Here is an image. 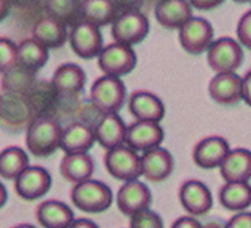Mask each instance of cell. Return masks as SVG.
<instances>
[{
    "label": "cell",
    "mask_w": 251,
    "mask_h": 228,
    "mask_svg": "<svg viewBox=\"0 0 251 228\" xmlns=\"http://www.w3.org/2000/svg\"><path fill=\"white\" fill-rule=\"evenodd\" d=\"M25 145L35 157H49L60 148L61 124L52 116H38L25 129Z\"/></svg>",
    "instance_id": "6da1fadb"
},
{
    "label": "cell",
    "mask_w": 251,
    "mask_h": 228,
    "mask_svg": "<svg viewBox=\"0 0 251 228\" xmlns=\"http://www.w3.org/2000/svg\"><path fill=\"white\" fill-rule=\"evenodd\" d=\"M71 201L83 212L99 214L112 206L113 192L105 183L91 178L83 183L74 184L73 191H71Z\"/></svg>",
    "instance_id": "7a4b0ae2"
},
{
    "label": "cell",
    "mask_w": 251,
    "mask_h": 228,
    "mask_svg": "<svg viewBox=\"0 0 251 228\" xmlns=\"http://www.w3.org/2000/svg\"><path fill=\"white\" fill-rule=\"evenodd\" d=\"M90 99L102 115L118 114L126 102V85L120 77L102 76L93 84Z\"/></svg>",
    "instance_id": "3957f363"
},
{
    "label": "cell",
    "mask_w": 251,
    "mask_h": 228,
    "mask_svg": "<svg viewBox=\"0 0 251 228\" xmlns=\"http://www.w3.org/2000/svg\"><path fill=\"white\" fill-rule=\"evenodd\" d=\"M104 165L110 176L127 183L141 176V159L137 151L127 145L108 149L104 156Z\"/></svg>",
    "instance_id": "277c9868"
},
{
    "label": "cell",
    "mask_w": 251,
    "mask_h": 228,
    "mask_svg": "<svg viewBox=\"0 0 251 228\" xmlns=\"http://www.w3.org/2000/svg\"><path fill=\"white\" fill-rule=\"evenodd\" d=\"M98 65L104 76L123 77L137 66V54L130 46L112 43L102 47L98 55Z\"/></svg>",
    "instance_id": "5b68a950"
},
{
    "label": "cell",
    "mask_w": 251,
    "mask_h": 228,
    "mask_svg": "<svg viewBox=\"0 0 251 228\" xmlns=\"http://www.w3.org/2000/svg\"><path fill=\"white\" fill-rule=\"evenodd\" d=\"M243 63V51L237 41L225 36L210 44L207 49V65L217 74L235 73Z\"/></svg>",
    "instance_id": "8992f818"
},
{
    "label": "cell",
    "mask_w": 251,
    "mask_h": 228,
    "mask_svg": "<svg viewBox=\"0 0 251 228\" xmlns=\"http://www.w3.org/2000/svg\"><path fill=\"white\" fill-rule=\"evenodd\" d=\"M149 33V21L148 18L137 10L126 11L113 21L112 24V36L115 43L124 46H133L141 43Z\"/></svg>",
    "instance_id": "52a82bcc"
},
{
    "label": "cell",
    "mask_w": 251,
    "mask_h": 228,
    "mask_svg": "<svg viewBox=\"0 0 251 228\" xmlns=\"http://www.w3.org/2000/svg\"><path fill=\"white\" fill-rule=\"evenodd\" d=\"M52 176L44 167L30 165L14 179V191L22 200L35 201L50 191Z\"/></svg>",
    "instance_id": "ba28073f"
},
{
    "label": "cell",
    "mask_w": 251,
    "mask_h": 228,
    "mask_svg": "<svg viewBox=\"0 0 251 228\" xmlns=\"http://www.w3.org/2000/svg\"><path fill=\"white\" fill-rule=\"evenodd\" d=\"M179 201L192 217L206 216L214 206L209 187L198 179H187L179 187Z\"/></svg>",
    "instance_id": "9c48e42d"
},
{
    "label": "cell",
    "mask_w": 251,
    "mask_h": 228,
    "mask_svg": "<svg viewBox=\"0 0 251 228\" xmlns=\"http://www.w3.org/2000/svg\"><path fill=\"white\" fill-rule=\"evenodd\" d=\"M214 28L210 22L202 18H192L182 28H179V43L182 49L192 55L207 52L214 43Z\"/></svg>",
    "instance_id": "30bf717a"
},
{
    "label": "cell",
    "mask_w": 251,
    "mask_h": 228,
    "mask_svg": "<svg viewBox=\"0 0 251 228\" xmlns=\"http://www.w3.org/2000/svg\"><path fill=\"white\" fill-rule=\"evenodd\" d=\"M3 112H2V121L10 131H21L27 129L30 123L35 120L33 109L25 94L19 93H3Z\"/></svg>",
    "instance_id": "8fae6325"
},
{
    "label": "cell",
    "mask_w": 251,
    "mask_h": 228,
    "mask_svg": "<svg viewBox=\"0 0 251 228\" xmlns=\"http://www.w3.org/2000/svg\"><path fill=\"white\" fill-rule=\"evenodd\" d=\"M152 203V194L149 187L140 179L124 183L116 194V206L124 216L132 217L137 212L149 209Z\"/></svg>",
    "instance_id": "7c38bea8"
},
{
    "label": "cell",
    "mask_w": 251,
    "mask_h": 228,
    "mask_svg": "<svg viewBox=\"0 0 251 228\" xmlns=\"http://www.w3.org/2000/svg\"><path fill=\"white\" fill-rule=\"evenodd\" d=\"M165 139V132L160 123L135 121L127 126L126 143L137 153H146L149 149L159 148Z\"/></svg>",
    "instance_id": "4fadbf2b"
},
{
    "label": "cell",
    "mask_w": 251,
    "mask_h": 228,
    "mask_svg": "<svg viewBox=\"0 0 251 228\" xmlns=\"http://www.w3.org/2000/svg\"><path fill=\"white\" fill-rule=\"evenodd\" d=\"M69 44L75 55L83 60H91L102 51V33L88 22H77L69 33Z\"/></svg>",
    "instance_id": "5bb4252c"
},
{
    "label": "cell",
    "mask_w": 251,
    "mask_h": 228,
    "mask_svg": "<svg viewBox=\"0 0 251 228\" xmlns=\"http://www.w3.org/2000/svg\"><path fill=\"white\" fill-rule=\"evenodd\" d=\"M141 159V176L151 183H162L168 179L175 171V159L168 149L162 146L149 149L140 156Z\"/></svg>",
    "instance_id": "9a60e30c"
},
{
    "label": "cell",
    "mask_w": 251,
    "mask_h": 228,
    "mask_svg": "<svg viewBox=\"0 0 251 228\" xmlns=\"http://www.w3.org/2000/svg\"><path fill=\"white\" fill-rule=\"evenodd\" d=\"M229 149L231 148L226 139L220 136H210L195 145L192 159L200 169H217L222 165Z\"/></svg>",
    "instance_id": "2e32d148"
},
{
    "label": "cell",
    "mask_w": 251,
    "mask_h": 228,
    "mask_svg": "<svg viewBox=\"0 0 251 228\" xmlns=\"http://www.w3.org/2000/svg\"><path fill=\"white\" fill-rule=\"evenodd\" d=\"M94 142H96V137H94V129L91 126L74 121L63 128L60 149H63L65 154H83L93 148Z\"/></svg>",
    "instance_id": "e0dca14e"
},
{
    "label": "cell",
    "mask_w": 251,
    "mask_h": 228,
    "mask_svg": "<svg viewBox=\"0 0 251 228\" xmlns=\"http://www.w3.org/2000/svg\"><path fill=\"white\" fill-rule=\"evenodd\" d=\"M218 169L225 183H248L251 179V151L247 148L229 149Z\"/></svg>",
    "instance_id": "ac0fdd59"
},
{
    "label": "cell",
    "mask_w": 251,
    "mask_h": 228,
    "mask_svg": "<svg viewBox=\"0 0 251 228\" xmlns=\"http://www.w3.org/2000/svg\"><path fill=\"white\" fill-rule=\"evenodd\" d=\"M50 82L61 96L77 98L85 88L86 74L75 63H65L55 69Z\"/></svg>",
    "instance_id": "d6986e66"
},
{
    "label": "cell",
    "mask_w": 251,
    "mask_h": 228,
    "mask_svg": "<svg viewBox=\"0 0 251 228\" xmlns=\"http://www.w3.org/2000/svg\"><path fill=\"white\" fill-rule=\"evenodd\" d=\"M129 112L137 118V121L160 123L165 116V106L154 93L138 90L129 96Z\"/></svg>",
    "instance_id": "ffe728a7"
},
{
    "label": "cell",
    "mask_w": 251,
    "mask_h": 228,
    "mask_svg": "<svg viewBox=\"0 0 251 228\" xmlns=\"http://www.w3.org/2000/svg\"><path fill=\"white\" fill-rule=\"evenodd\" d=\"M93 129H94L96 142L102 148H105L107 151L126 143L127 126H126L123 118L118 114L102 115V118L96 123Z\"/></svg>",
    "instance_id": "44dd1931"
},
{
    "label": "cell",
    "mask_w": 251,
    "mask_h": 228,
    "mask_svg": "<svg viewBox=\"0 0 251 228\" xmlns=\"http://www.w3.org/2000/svg\"><path fill=\"white\" fill-rule=\"evenodd\" d=\"M209 96L217 104L232 106L242 99V77L235 73L217 74L209 82Z\"/></svg>",
    "instance_id": "7402d4cb"
},
{
    "label": "cell",
    "mask_w": 251,
    "mask_h": 228,
    "mask_svg": "<svg viewBox=\"0 0 251 228\" xmlns=\"http://www.w3.org/2000/svg\"><path fill=\"white\" fill-rule=\"evenodd\" d=\"M193 18L187 0H162L155 6V19L165 28H182Z\"/></svg>",
    "instance_id": "603a6c76"
},
{
    "label": "cell",
    "mask_w": 251,
    "mask_h": 228,
    "mask_svg": "<svg viewBox=\"0 0 251 228\" xmlns=\"http://www.w3.org/2000/svg\"><path fill=\"white\" fill-rule=\"evenodd\" d=\"M36 220L43 228H69L74 222V212L66 203L58 200H46L38 204Z\"/></svg>",
    "instance_id": "cb8c5ba5"
},
{
    "label": "cell",
    "mask_w": 251,
    "mask_h": 228,
    "mask_svg": "<svg viewBox=\"0 0 251 228\" xmlns=\"http://www.w3.org/2000/svg\"><path fill=\"white\" fill-rule=\"evenodd\" d=\"M35 116H52L60 104L61 94L53 88L52 82H35L25 94Z\"/></svg>",
    "instance_id": "d4e9b609"
},
{
    "label": "cell",
    "mask_w": 251,
    "mask_h": 228,
    "mask_svg": "<svg viewBox=\"0 0 251 228\" xmlns=\"http://www.w3.org/2000/svg\"><path fill=\"white\" fill-rule=\"evenodd\" d=\"M33 38L49 51L61 47L66 43V39H69V33L66 24L49 16V18H43L35 24Z\"/></svg>",
    "instance_id": "484cf974"
},
{
    "label": "cell",
    "mask_w": 251,
    "mask_h": 228,
    "mask_svg": "<svg viewBox=\"0 0 251 228\" xmlns=\"http://www.w3.org/2000/svg\"><path fill=\"white\" fill-rule=\"evenodd\" d=\"M61 176L71 183H83L93 178L94 161L88 153L83 154H65L60 162Z\"/></svg>",
    "instance_id": "4316f807"
},
{
    "label": "cell",
    "mask_w": 251,
    "mask_h": 228,
    "mask_svg": "<svg viewBox=\"0 0 251 228\" xmlns=\"http://www.w3.org/2000/svg\"><path fill=\"white\" fill-rule=\"evenodd\" d=\"M218 200L227 211H245L251 206V186L250 183H225L218 191Z\"/></svg>",
    "instance_id": "83f0119b"
},
{
    "label": "cell",
    "mask_w": 251,
    "mask_h": 228,
    "mask_svg": "<svg viewBox=\"0 0 251 228\" xmlns=\"http://www.w3.org/2000/svg\"><path fill=\"white\" fill-rule=\"evenodd\" d=\"M49 60V52L35 38H27L18 44V65L31 73H38Z\"/></svg>",
    "instance_id": "f1b7e54d"
},
{
    "label": "cell",
    "mask_w": 251,
    "mask_h": 228,
    "mask_svg": "<svg viewBox=\"0 0 251 228\" xmlns=\"http://www.w3.org/2000/svg\"><path fill=\"white\" fill-rule=\"evenodd\" d=\"M82 22L94 27H104L115 21V5L112 0H85L80 5Z\"/></svg>",
    "instance_id": "f546056e"
},
{
    "label": "cell",
    "mask_w": 251,
    "mask_h": 228,
    "mask_svg": "<svg viewBox=\"0 0 251 228\" xmlns=\"http://www.w3.org/2000/svg\"><path fill=\"white\" fill-rule=\"evenodd\" d=\"M30 167L28 154L19 146H8L0 153V176L14 181L21 173Z\"/></svg>",
    "instance_id": "4dcf8cb0"
},
{
    "label": "cell",
    "mask_w": 251,
    "mask_h": 228,
    "mask_svg": "<svg viewBox=\"0 0 251 228\" xmlns=\"http://www.w3.org/2000/svg\"><path fill=\"white\" fill-rule=\"evenodd\" d=\"M2 88L5 93H19V94H27L30 88L33 86L35 81V73L16 65L13 69L8 73L2 74Z\"/></svg>",
    "instance_id": "1f68e13d"
},
{
    "label": "cell",
    "mask_w": 251,
    "mask_h": 228,
    "mask_svg": "<svg viewBox=\"0 0 251 228\" xmlns=\"http://www.w3.org/2000/svg\"><path fill=\"white\" fill-rule=\"evenodd\" d=\"M50 18L61 21L63 24L71 22L75 13H80V6H77L75 0H49L47 2Z\"/></svg>",
    "instance_id": "d6a6232c"
},
{
    "label": "cell",
    "mask_w": 251,
    "mask_h": 228,
    "mask_svg": "<svg viewBox=\"0 0 251 228\" xmlns=\"http://www.w3.org/2000/svg\"><path fill=\"white\" fill-rule=\"evenodd\" d=\"M18 65V44L10 38L0 36V74L8 73Z\"/></svg>",
    "instance_id": "836d02e7"
},
{
    "label": "cell",
    "mask_w": 251,
    "mask_h": 228,
    "mask_svg": "<svg viewBox=\"0 0 251 228\" xmlns=\"http://www.w3.org/2000/svg\"><path fill=\"white\" fill-rule=\"evenodd\" d=\"M129 228H163V220L157 212L145 209L130 217Z\"/></svg>",
    "instance_id": "e575fe53"
},
{
    "label": "cell",
    "mask_w": 251,
    "mask_h": 228,
    "mask_svg": "<svg viewBox=\"0 0 251 228\" xmlns=\"http://www.w3.org/2000/svg\"><path fill=\"white\" fill-rule=\"evenodd\" d=\"M237 38L242 46H245L247 49H251V10L243 14L239 21Z\"/></svg>",
    "instance_id": "d590c367"
},
{
    "label": "cell",
    "mask_w": 251,
    "mask_h": 228,
    "mask_svg": "<svg viewBox=\"0 0 251 228\" xmlns=\"http://www.w3.org/2000/svg\"><path fill=\"white\" fill-rule=\"evenodd\" d=\"M225 228H251V212H237L225 224Z\"/></svg>",
    "instance_id": "8d00e7d4"
},
{
    "label": "cell",
    "mask_w": 251,
    "mask_h": 228,
    "mask_svg": "<svg viewBox=\"0 0 251 228\" xmlns=\"http://www.w3.org/2000/svg\"><path fill=\"white\" fill-rule=\"evenodd\" d=\"M171 228H204V225L201 222L196 220V217L192 216H184V217H179L173 222Z\"/></svg>",
    "instance_id": "74e56055"
},
{
    "label": "cell",
    "mask_w": 251,
    "mask_h": 228,
    "mask_svg": "<svg viewBox=\"0 0 251 228\" xmlns=\"http://www.w3.org/2000/svg\"><path fill=\"white\" fill-rule=\"evenodd\" d=\"M242 99L251 107V69L242 77Z\"/></svg>",
    "instance_id": "f35d334b"
},
{
    "label": "cell",
    "mask_w": 251,
    "mask_h": 228,
    "mask_svg": "<svg viewBox=\"0 0 251 228\" xmlns=\"http://www.w3.org/2000/svg\"><path fill=\"white\" fill-rule=\"evenodd\" d=\"M188 2L196 10H212V8L222 5L225 0H188Z\"/></svg>",
    "instance_id": "ab89813d"
},
{
    "label": "cell",
    "mask_w": 251,
    "mask_h": 228,
    "mask_svg": "<svg viewBox=\"0 0 251 228\" xmlns=\"http://www.w3.org/2000/svg\"><path fill=\"white\" fill-rule=\"evenodd\" d=\"M69 228H99V225L90 219H75L74 222L69 225Z\"/></svg>",
    "instance_id": "60d3db41"
},
{
    "label": "cell",
    "mask_w": 251,
    "mask_h": 228,
    "mask_svg": "<svg viewBox=\"0 0 251 228\" xmlns=\"http://www.w3.org/2000/svg\"><path fill=\"white\" fill-rule=\"evenodd\" d=\"M8 13H10V0H0V22L6 19Z\"/></svg>",
    "instance_id": "b9f144b4"
},
{
    "label": "cell",
    "mask_w": 251,
    "mask_h": 228,
    "mask_svg": "<svg viewBox=\"0 0 251 228\" xmlns=\"http://www.w3.org/2000/svg\"><path fill=\"white\" fill-rule=\"evenodd\" d=\"M8 200V192H6V187L3 186V183H0V209L5 206V203Z\"/></svg>",
    "instance_id": "7bdbcfd3"
},
{
    "label": "cell",
    "mask_w": 251,
    "mask_h": 228,
    "mask_svg": "<svg viewBox=\"0 0 251 228\" xmlns=\"http://www.w3.org/2000/svg\"><path fill=\"white\" fill-rule=\"evenodd\" d=\"M204 228H225V225L220 222H209L207 225H204Z\"/></svg>",
    "instance_id": "ee69618b"
},
{
    "label": "cell",
    "mask_w": 251,
    "mask_h": 228,
    "mask_svg": "<svg viewBox=\"0 0 251 228\" xmlns=\"http://www.w3.org/2000/svg\"><path fill=\"white\" fill-rule=\"evenodd\" d=\"M2 112H3V98L0 94V120H2Z\"/></svg>",
    "instance_id": "f6af8a7d"
},
{
    "label": "cell",
    "mask_w": 251,
    "mask_h": 228,
    "mask_svg": "<svg viewBox=\"0 0 251 228\" xmlns=\"http://www.w3.org/2000/svg\"><path fill=\"white\" fill-rule=\"evenodd\" d=\"M13 228H35L33 225H28V224H21V225H16Z\"/></svg>",
    "instance_id": "bcb514c9"
},
{
    "label": "cell",
    "mask_w": 251,
    "mask_h": 228,
    "mask_svg": "<svg viewBox=\"0 0 251 228\" xmlns=\"http://www.w3.org/2000/svg\"><path fill=\"white\" fill-rule=\"evenodd\" d=\"M234 2H239V3H245V2H250V0H234Z\"/></svg>",
    "instance_id": "7dc6e473"
},
{
    "label": "cell",
    "mask_w": 251,
    "mask_h": 228,
    "mask_svg": "<svg viewBox=\"0 0 251 228\" xmlns=\"http://www.w3.org/2000/svg\"><path fill=\"white\" fill-rule=\"evenodd\" d=\"M250 2H251V0H250Z\"/></svg>",
    "instance_id": "c3c4849f"
}]
</instances>
